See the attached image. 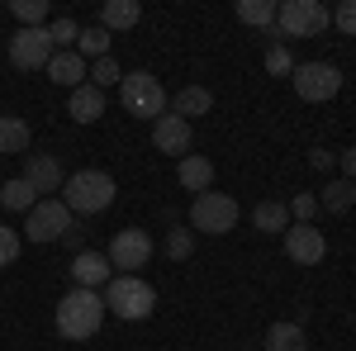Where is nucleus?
<instances>
[{
  "label": "nucleus",
  "instance_id": "nucleus-21",
  "mask_svg": "<svg viewBox=\"0 0 356 351\" xmlns=\"http://www.w3.org/2000/svg\"><path fill=\"white\" fill-rule=\"evenodd\" d=\"M0 152L5 157H29V124L24 119H15V114H0Z\"/></svg>",
  "mask_w": 356,
  "mask_h": 351
},
{
  "label": "nucleus",
  "instance_id": "nucleus-5",
  "mask_svg": "<svg viewBox=\"0 0 356 351\" xmlns=\"http://www.w3.org/2000/svg\"><path fill=\"white\" fill-rule=\"evenodd\" d=\"M119 105L129 109L134 119H162L166 105H171V95L162 90V81L152 76V72H124V81H119Z\"/></svg>",
  "mask_w": 356,
  "mask_h": 351
},
{
  "label": "nucleus",
  "instance_id": "nucleus-14",
  "mask_svg": "<svg viewBox=\"0 0 356 351\" xmlns=\"http://www.w3.org/2000/svg\"><path fill=\"white\" fill-rule=\"evenodd\" d=\"M24 181L38 190V195H48V190L67 186V171H62V162H57L53 152H29L24 157Z\"/></svg>",
  "mask_w": 356,
  "mask_h": 351
},
{
  "label": "nucleus",
  "instance_id": "nucleus-3",
  "mask_svg": "<svg viewBox=\"0 0 356 351\" xmlns=\"http://www.w3.org/2000/svg\"><path fill=\"white\" fill-rule=\"evenodd\" d=\"M152 309H157V290L143 275H114L105 285V313H114V318L143 323V318H152Z\"/></svg>",
  "mask_w": 356,
  "mask_h": 351
},
{
  "label": "nucleus",
  "instance_id": "nucleus-36",
  "mask_svg": "<svg viewBox=\"0 0 356 351\" xmlns=\"http://www.w3.org/2000/svg\"><path fill=\"white\" fill-rule=\"evenodd\" d=\"M309 162L318 166V171H332V162H337V157H332L328 147H314V157H309Z\"/></svg>",
  "mask_w": 356,
  "mask_h": 351
},
{
  "label": "nucleus",
  "instance_id": "nucleus-27",
  "mask_svg": "<svg viewBox=\"0 0 356 351\" xmlns=\"http://www.w3.org/2000/svg\"><path fill=\"white\" fill-rule=\"evenodd\" d=\"M48 38H53L57 53H72L76 38H81V24H76L72 15H57V19H48Z\"/></svg>",
  "mask_w": 356,
  "mask_h": 351
},
{
  "label": "nucleus",
  "instance_id": "nucleus-24",
  "mask_svg": "<svg viewBox=\"0 0 356 351\" xmlns=\"http://www.w3.org/2000/svg\"><path fill=\"white\" fill-rule=\"evenodd\" d=\"M352 204H356V186H352V181H342V176L328 181L323 195H318V209H328V214H347Z\"/></svg>",
  "mask_w": 356,
  "mask_h": 351
},
{
  "label": "nucleus",
  "instance_id": "nucleus-37",
  "mask_svg": "<svg viewBox=\"0 0 356 351\" xmlns=\"http://www.w3.org/2000/svg\"><path fill=\"white\" fill-rule=\"evenodd\" d=\"M62 247H72V252H76V247H81V228H76V223H72V228H67V238H62Z\"/></svg>",
  "mask_w": 356,
  "mask_h": 351
},
{
  "label": "nucleus",
  "instance_id": "nucleus-16",
  "mask_svg": "<svg viewBox=\"0 0 356 351\" xmlns=\"http://www.w3.org/2000/svg\"><path fill=\"white\" fill-rule=\"evenodd\" d=\"M67 114H72L76 124H95V119L105 114V90H95L90 81L76 85V90H67Z\"/></svg>",
  "mask_w": 356,
  "mask_h": 351
},
{
  "label": "nucleus",
  "instance_id": "nucleus-28",
  "mask_svg": "<svg viewBox=\"0 0 356 351\" xmlns=\"http://www.w3.org/2000/svg\"><path fill=\"white\" fill-rule=\"evenodd\" d=\"M10 10L24 28H48V0H15Z\"/></svg>",
  "mask_w": 356,
  "mask_h": 351
},
{
  "label": "nucleus",
  "instance_id": "nucleus-17",
  "mask_svg": "<svg viewBox=\"0 0 356 351\" xmlns=\"http://www.w3.org/2000/svg\"><path fill=\"white\" fill-rule=\"evenodd\" d=\"M176 181H181V190L204 195V190L214 186V162H209V157H200V152H191V157H181V162H176Z\"/></svg>",
  "mask_w": 356,
  "mask_h": 351
},
{
  "label": "nucleus",
  "instance_id": "nucleus-6",
  "mask_svg": "<svg viewBox=\"0 0 356 351\" xmlns=\"http://www.w3.org/2000/svg\"><path fill=\"white\" fill-rule=\"evenodd\" d=\"M191 223H195V233H204V238H223V233L238 228V199L223 195V190H204V195H195V204H191Z\"/></svg>",
  "mask_w": 356,
  "mask_h": 351
},
{
  "label": "nucleus",
  "instance_id": "nucleus-8",
  "mask_svg": "<svg viewBox=\"0 0 356 351\" xmlns=\"http://www.w3.org/2000/svg\"><path fill=\"white\" fill-rule=\"evenodd\" d=\"M72 228V209L62 199H38L24 214V238L29 243H62Z\"/></svg>",
  "mask_w": 356,
  "mask_h": 351
},
{
  "label": "nucleus",
  "instance_id": "nucleus-2",
  "mask_svg": "<svg viewBox=\"0 0 356 351\" xmlns=\"http://www.w3.org/2000/svg\"><path fill=\"white\" fill-rule=\"evenodd\" d=\"M114 195H119V186H114L110 171L86 166V171H76V176H67V186H62V204L72 209V218H76V214H105V209L114 204Z\"/></svg>",
  "mask_w": 356,
  "mask_h": 351
},
{
  "label": "nucleus",
  "instance_id": "nucleus-31",
  "mask_svg": "<svg viewBox=\"0 0 356 351\" xmlns=\"http://www.w3.org/2000/svg\"><path fill=\"white\" fill-rule=\"evenodd\" d=\"M266 72H271V76H295V57H290V48H285L280 38L266 48Z\"/></svg>",
  "mask_w": 356,
  "mask_h": 351
},
{
  "label": "nucleus",
  "instance_id": "nucleus-26",
  "mask_svg": "<svg viewBox=\"0 0 356 351\" xmlns=\"http://www.w3.org/2000/svg\"><path fill=\"white\" fill-rule=\"evenodd\" d=\"M110 28H100V24H90L81 28V38H76V53L86 57V62H100V57H110Z\"/></svg>",
  "mask_w": 356,
  "mask_h": 351
},
{
  "label": "nucleus",
  "instance_id": "nucleus-11",
  "mask_svg": "<svg viewBox=\"0 0 356 351\" xmlns=\"http://www.w3.org/2000/svg\"><path fill=\"white\" fill-rule=\"evenodd\" d=\"M280 238H285V256H290L295 266H318V261L328 256V238H323L314 223H290Z\"/></svg>",
  "mask_w": 356,
  "mask_h": 351
},
{
  "label": "nucleus",
  "instance_id": "nucleus-25",
  "mask_svg": "<svg viewBox=\"0 0 356 351\" xmlns=\"http://www.w3.org/2000/svg\"><path fill=\"white\" fill-rule=\"evenodd\" d=\"M233 15L252 28H271L275 24V0H238L233 5Z\"/></svg>",
  "mask_w": 356,
  "mask_h": 351
},
{
  "label": "nucleus",
  "instance_id": "nucleus-4",
  "mask_svg": "<svg viewBox=\"0 0 356 351\" xmlns=\"http://www.w3.org/2000/svg\"><path fill=\"white\" fill-rule=\"evenodd\" d=\"M328 24H332V10L323 0H285V5H275V33H280V43H290V38H318Z\"/></svg>",
  "mask_w": 356,
  "mask_h": 351
},
{
  "label": "nucleus",
  "instance_id": "nucleus-19",
  "mask_svg": "<svg viewBox=\"0 0 356 351\" xmlns=\"http://www.w3.org/2000/svg\"><path fill=\"white\" fill-rule=\"evenodd\" d=\"M143 19V5L138 0H105L100 5V28H110V33H124V28H134Z\"/></svg>",
  "mask_w": 356,
  "mask_h": 351
},
{
  "label": "nucleus",
  "instance_id": "nucleus-32",
  "mask_svg": "<svg viewBox=\"0 0 356 351\" xmlns=\"http://www.w3.org/2000/svg\"><path fill=\"white\" fill-rule=\"evenodd\" d=\"M314 214H318V195L300 190V195L290 199V218H295V223H314Z\"/></svg>",
  "mask_w": 356,
  "mask_h": 351
},
{
  "label": "nucleus",
  "instance_id": "nucleus-15",
  "mask_svg": "<svg viewBox=\"0 0 356 351\" xmlns=\"http://www.w3.org/2000/svg\"><path fill=\"white\" fill-rule=\"evenodd\" d=\"M43 72H48L53 85H67V90H76V85L90 81V62H86L76 48H72V53H53V62H48Z\"/></svg>",
  "mask_w": 356,
  "mask_h": 351
},
{
  "label": "nucleus",
  "instance_id": "nucleus-20",
  "mask_svg": "<svg viewBox=\"0 0 356 351\" xmlns=\"http://www.w3.org/2000/svg\"><path fill=\"white\" fill-rule=\"evenodd\" d=\"M38 199H43V195L29 186L24 176H15V181H5V186H0V209H10V214H29Z\"/></svg>",
  "mask_w": 356,
  "mask_h": 351
},
{
  "label": "nucleus",
  "instance_id": "nucleus-35",
  "mask_svg": "<svg viewBox=\"0 0 356 351\" xmlns=\"http://www.w3.org/2000/svg\"><path fill=\"white\" fill-rule=\"evenodd\" d=\"M342 181H352V186H356V147L342 152Z\"/></svg>",
  "mask_w": 356,
  "mask_h": 351
},
{
  "label": "nucleus",
  "instance_id": "nucleus-33",
  "mask_svg": "<svg viewBox=\"0 0 356 351\" xmlns=\"http://www.w3.org/2000/svg\"><path fill=\"white\" fill-rule=\"evenodd\" d=\"M19 247H24V238L0 223V266H15V261H19Z\"/></svg>",
  "mask_w": 356,
  "mask_h": 351
},
{
  "label": "nucleus",
  "instance_id": "nucleus-13",
  "mask_svg": "<svg viewBox=\"0 0 356 351\" xmlns=\"http://www.w3.org/2000/svg\"><path fill=\"white\" fill-rule=\"evenodd\" d=\"M152 142H157V152H171L181 162V157H191V124L181 114H162L152 124Z\"/></svg>",
  "mask_w": 356,
  "mask_h": 351
},
{
  "label": "nucleus",
  "instance_id": "nucleus-30",
  "mask_svg": "<svg viewBox=\"0 0 356 351\" xmlns=\"http://www.w3.org/2000/svg\"><path fill=\"white\" fill-rule=\"evenodd\" d=\"M166 256L171 261H191L195 256V228H171L166 233Z\"/></svg>",
  "mask_w": 356,
  "mask_h": 351
},
{
  "label": "nucleus",
  "instance_id": "nucleus-9",
  "mask_svg": "<svg viewBox=\"0 0 356 351\" xmlns=\"http://www.w3.org/2000/svg\"><path fill=\"white\" fill-rule=\"evenodd\" d=\"M110 266L119 270V275H138V270L152 261V238L143 233V228H124V233H114L110 243Z\"/></svg>",
  "mask_w": 356,
  "mask_h": 351
},
{
  "label": "nucleus",
  "instance_id": "nucleus-29",
  "mask_svg": "<svg viewBox=\"0 0 356 351\" xmlns=\"http://www.w3.org/2000/svg\"><path fill=\"white\" fill-rule=\"evenodd\" d=\"M119 81H124V72H119V62H114V57L90 62V85H95V90H119Z\"/></svg>",
  "mask_w": 356,
  "mask_h": 351
},
{
  "label": "nucleus",
  "instance_id": "nucleus-22",
  "mask_svg": "<svg viewBox=\"0 0 356 351\" xmlns=\"http://www.w3.org/2000/svg\"><path fill=\"white\" fill-rule=\"evenodd\" d=\"M266 351H309L304 323H271L266 327Z\"/></svg>",
  "mask_w": 356,
  "mask_h": 351
},
{
  "label": "nucleus",
  "instance_id": "nucleus-1",
  "mask_svg": "<svg viewBox=\"0 0 356 351\" xmlns=\"http://www.w3.org/2000/svg\"><path fill=\"white\" fill-rule=\"evenodd\" d=\"M105 323V295L100 290H67V295L57 299V332L67 337V342H90L95 332Z\"/></svg>",
  "mask_w": 356,
  "mask_h": 351
},
{
  "label": "nucleus",
  "instance_id": "nucleus-10",
  "mask_svg": "<svg viewBox=\"0 0 356 351\" xmlns=\"http://www.w3.org/2000/svg\"><path fill=\"white\" fill-rule=\"evenodd\" d=\"M53 38H48V28H19V33H10V62L19 67V72H43L48 62H53Z\"/></svg>",
  "mask_w": 356,
  "mask_h": 351
},
{
  "label": "nucleus",
  "instance_id": "nucleus-23",
  "mask_svg": "<svg viewBox=\"0 0 356 351\" xmlns=\"http://www.w3.org/2000/svg\"><path fill=\"white\" fill-rule=\"evenodd\" d=\"M252 223H257L261 233H285V228H290V204H280V199H261V204L252 209Z\"/></svg>",
  "mask_w": 356,
  "mask_h": 351
},
{
  "label": "nucleus",
  "instance_id": "nucleus-12",
  "mask_svg": "<svg viewBox=\"0 0 356 351\" xmlns=\"http://www.w3.org/2000/svg\"><path fill=\"white\" fill-rule=\"evenodd\" d=\"M114 280V266L105 252H76L72 256V285L76 290H105Z\"/></svg>",
  "mask_w": 356,
  "mask_h": 351
},
{
  "label": "nucleus",
  "instance_id": "nucleus-7",
  "mask_svg": "<svg viewBox=\"0 0 356 351\" xmlns=\"http://www.w3.org/2000/svg\"><path fill=\"white\" fill-rule=\"evenodd\" d=\"M295 95H300L304 105H328L332 95L342 90V72L332 67V62H295Z\"/></svg>",
  "mask_w": 356,
  "mask_h": 351
},
{
  "label": "nucleus",
  "instance_id": "nucleus-34",
  "mask_svg": "<svg viewBox=\"0 0 356 351\" xmlns=\"http://www.w3.org/2000/svg\"><path fill=\"white\" fill-rule=\"evenodd\" d=\"M332 24L342 28V38H356V0H342L332 10Z\"/></svg>",
  "mask_w": 356,
  "mask_h": 351
},
{
  "label": "nucleus",
  "instance_id": "nucleus-18",
  "mask_svg": "<svg viewBox=\"0 0 356 351\" xmlns=\"http://www.w3.org/2000/svg\"><path fill=\"white\" fill-rule=\"evenodd\" d=\"M214 109V95L204 90V85H181L176 95H171V105H166V114H181L186 124L191 119H200V114H209Z\"/></svg>",
  "mask_w": 356,
  "mask_h": 351
}]
</instances>
